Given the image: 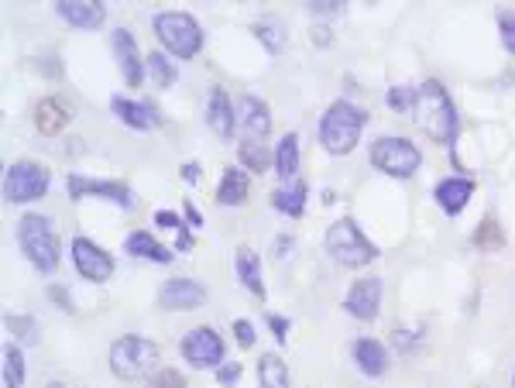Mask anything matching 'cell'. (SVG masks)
<instances>
[{"mask_svg": "<svg viewBox=\"0 0 515 388\" xmlns=\"http://www.w3.org/2000/svg\"><path fill=\"white\" fill-rule=\"evenodd\" d=\"M412 117H416L419 131L437 145H454L457 131H461V117L450 100L447 86L440 79H426L416 86V104H412Z\"/></svg>", "mask_w": 515, "mask_h": 388, "instance_id": "1", "label": "cell"}, {"mask_svg": "<svg viewBox=\"0 0 515 388\" xmlns=\"http://www.w3.org/2000/svg\"><path fill=\"white\" fill-rule=\"evenodd\" d=\"M364 128H368V110L351 100H334L320 121V141L330 155H351Z\"/></svg>", "mask_w": 515, "mask_h": 388, "instance_id": "2", "label": "cell"}, {"mask_svg": "<svg viewBox=\"0 0 515 388\" xmlns=\"http://www.w3.org/2000/svg\"><path fill=\"white\" fill-rule=\"evenodd\" d=\"M18 244L38 272L49 275L59 268L62 241H59V234H55L49 217H42V213H25V217L18 220Z\"/></svg>", "mask_w": 515, "mask_h": 388, "instance_id": "3", "label": "cell"}, {"mask_svg": "<svg viewBox=\"0 0 515 388\" xmlns=\"http://www.w3.org/2000/svg\"><path fill=\"white\" fill-rule=\"evenodd\" d=\"M155 35L162 42V49L172 59H196L203 49V28L193 14L186 11H158L155 14Z\"/></svg>", "mask_w": 515, "mask_h": 388, "instance_id": "4", "label": "cell"}, {"mask_svg": "<svg viewBox=\"0 0 515 388\" xmlns=\"http://www.w3.org/2000/svg\"><path fill=\"white\" fill-rule=\"evenodd\" d=\"M158 368V344L148 337L128 334L117 337L110 344V371L124 382H138V378H152Z\"/></svg>", "mask_w": 515, "mask_h": 388, "instance_id": "5", "label": "cell"}, {"mask_svg": "<svg viewBox=\"0 0 515 388\" xmlns=\"http://www.w3.org/2000/svg\"><path fill=\"white\" fill-rule=\"evenodd\" d=\"M327 251L330 258L340 261L344 268H364L378 258V248L364 237V231L351 217H340L327 231Z\"/></svg>", "mask_w": 515, "mask_h": 388, "instance_id": "6", "label": "cell"}, {"mask_svg": "<svg viewBox=\"0 0 515 388\" xmlns=\"http://www.w3.org/2000/svg\"><path fill=\"white\" fill-rule=\"evenodd\" d=\"M368 158L378 172H385V176H392V179H412L419 172V165H423L419 148L412 145L409 138H399V134L378 138L375 145H371Z\"/></svg>", "mask_w": 515, "mask_h": 388, "instance_id": "7", "label": "cell"}, {"mask_svg": "<svg viewBox=\"0 0 515 388\" xmlns=\"http://www.w3.org/2000/svg\"><path fill=\"white\" fill-rule=\"evenodd\" d=\"M49 169L42 162H31V158H21L7 169L4 176V196L7 203H35L49 193Z\"/></svg>", "mask_w": 515, "mask_h": 388, "instance_id": "8", "label": "cell"}, {"mask_svg": "<svg viewBox=\"0 0 515 388\" xmlns=\"http://www.w3.org/2000/svg\"><path fill=\"white\" fill-rule=\"evenodd\" d=\"M179 351H182V358L193 364V368H200V371H206V368L217 371L220 364L227 361V344H224V337H220L213 327L189 330V334L182 337Z\"/></svg>", "mask_w": 515, "mask_h": 388, "instance_id": "9", "label": "cell"}, {"mask_svg": "<svg viewBox=\"0 0 515 388\" xmlns=\"http://www.w3.org/2000/svg\"><path fill=\"white\" fill-rule=\"evenodd\" d=\"M73 261H76V272L83 275L86 282H110L114 279V268L117 261L110 251H103L97 241H90V237H76L73 241Z\"/></svg>", "mask_w": 515, "mask_h": 388, "instance_id": "10", "label": "cell"}, {"mask_svg": "<svg viewBox=\"0 0 515 388\" xmlns=\"http://www.w3.org/2000/svg\"><path fill=\"white\" fill-rule=\"evenodd\" d=\"M69 196L73 200H86V196H97V200H110L117 207L131 210L134 207V193L128 182H114V179H86V176H69Z\"/></svg>", "mask_w": 515, "mask_h": 388, "instance_id": "11", "label": "cell"}, {"mask_svg": "<svg viewBox=\"0 0 515 388\" xmlns=\"http://www.w3.org/2000/svg\"><path fill=\"white\" fill-rule=\"evenodd\" d=\"M344 310L361 323H371L382 310V279L378 275H368V279H358L351 285L344 299Z\"/></svg>", "mask_w": 515, "mask_h": 388, "instance_id": "12", "label": "cell"}, {"mask_svg": "<svg viewBox=\"0 0 515 388\" xmlns=\"http://www.w3.org/2000/svg\"><path fill=\"white\" fill-rule=\"evenodd\" d=\"M158 303H162L165 310L189 313L206 303V285L196 279H169L158 289Z\"/></svg>", "mask_w": 515, "mask_h": 388, "instance_id": "13", "label": "cell"}, {"mask_svg": "<svg viewBox=\"0 0 515 388\" xmlns=\"http://www.w3.org/2000/svg\"><path fill=\"white\" fill-rule=\"evenodd\" d=\"M110 45H114V59L117 66H121L124 73V83L131 86H141V79H145V66H141V49L138 42H134V35L128 28H114V35H110Z\"/></svg>", "mask_w": 515, "mask_h": 388, "instance_id": "14", "label": "cell"}, {"mask_svg": "<svg viewBox=\"0 0 515 388\" xmlns=\"http://www.w3.org/2000/svg\"><path fill=\"white\" fill-rule=\"evenodd\" d=\"M55 11H59V18L66 25H73L79 31H93L107 21V7L100 0H59Z\"/></svg>", "mask_w": 515, "mask_h": 388, "instance_id": "15", "label": "cell"}, {"mask_svg": "<svg viewBox=\"0 0 515 388\" xmlns=\"http://www.w3.org/2000/svg\"><path fill=\"white\" fill-rule=\"evenodd\" d=\"M206 121H210V131L217 138H234V128H237V104L224 93V86H213L210 90V100H206Z\"/></svg>", "mask_w": 515, "mask_h": 388, "instance_id": "16", "label": "cell"}, {"mask_svg": "<svg viewBox=\"0 0 515 388\" xmlns=\"http://www.w3.org/2000/svg\"><path fill=\"white\" fill-rule=\"evenodd\" d=\"M237 124L244 128L248 138H265L268 131H272V110L261 97H251V93H244V97H237Z\"/></svg>", "mask_w": 515, "mask_h": 388, "instance_id": "17", "label": "cell"}, {"mask_svg": "<svg viewBox=\"0 0 515 388\" xmlns=\"http://www.w3.org/2000/svg\"><path fill=\"white\" fill-rule=\"evenodd\" d=\"M110 110L121 117L128 128L134 131H152L162 124V114H158L155 104H145V100H131V97H114L110 100Z\"/></svg>", "mask_w": 515, "mask_h": 388, "instance_id": "18", "label": "cell"}, {"mask_svg": "<svg viewBox=\"0 0 515 388\" xmlns=\"http://www.w3.org/2000/svg\"><path fill=\"white\" fill-rule=\"evenodd\" d=\"M351 354H354V364H358L368 378H382L388 371V351H385L382 340H375V337L354 340Z\"/></svg>", "mask_w": 515, "mask_h": 388, "instance_id": "19", "label": "cell"}, {"mask_svg": "<svg viewBox=\"0 0 515 388\" xmlns=\"http://www.w3.org/2000/svg\"><path fill=\"white\" fill-rule=\"evenodd\" d=\"M471 196H474V182L464 176H450L437 186V203L447 217H457V213L471 203Z\"/></svg>", "mask_w": 515, "mask_h": 388, "instance_id": "20", "label": "cell"}, {"mask_svg": "<svg viewBox=\"0 0 515 388\" xmlns=\"http://www.w3.org/2000/svg\"><path fill=\"white\" fill-rule=\"evenodd\" d=\"M69 121H73V114H69V104H66V100H59V97L38 100V107H35V124H38V131H42V134H49V138H55L59 131H66Z\"/></svg>", "mask_w": 515, "mask_h": 388, "instance_id": "21", "label": "cell"}, {"mask_svg": "<svg viewBox=\"0 0 515 388\" xmlns=\"http://www.w3.org/2000/svg\"><path fill=\"white\" fill-rule=\"evenodd\" d=\"M124 251H128L131 258H145V261H155V265H169L172 258V248H165L162 241H155L148 231H131L124 237Z\"/></svg>", "mask_w": 515, "mask_h": 388, "instance_id": "22", "label": "cell"}, {"mask_svg": "<svg viewBox=\"0 0 515 388\" xmlns=\"http://www.w3.org/2000/svg\"><path fill=\"white\" fill-rule=\"evenodd\" d=\"M234 265H237V279H241L244 289H248L255 299H265V279H261V258H258V251L237 248Z\"/></svg>", "mask_w": 515, "mask_h": 388, "instance_id": "23", "label": "cell"}, {"mask_svg": "<svg viewBox=\"0 0 515 388\" xmlns=\"http://www.w3.org/2000/svg\"><path fill=\"white\" fill-rule=\"evenodd\" d=\"M251 179L244 169H224V176L217 182V203L220 207H241L248 200Z\"/></svg>", "mask_w": 515, "mask_h": 388, "instance_id": "24", "label": "cell"}, {"mask_svg": "<svg viewBox=\"0 0 515 388\" xmlns=\"http://www.w3.org/2000/svg\"><path fill=\"white\" fill-rule=\"evenodd\" d=\"M272 165H275V172H279V179H289V182H296L299 176V134H282L279 138V145H275V152H272Z\"/></svg>", "mask_w": 515, "mask_h": 388, "instance_id": "25", "label": "cell"}, {"mask_svg": "<svg viewBox=\"0 0 515 388\" xmlns=\"http://www.w3.org/2000/svg\"><path fill=\"white\" fill-rule=\"evenodd\" d=\"M306 196H309V186L303 179H296V182H289V186H279L272 193V207L285 213V217H303V210H306Z\"/></svg>", "mask_w": 515, "mask_h": 388, "instance_id": "26", "label": "cell"}, {"mask_svg": "<svg viewBox=\"0 0 515 388\" xmlns=\"http://www.w3.org/2000/svg\"><path fill=\"white\" fill-rule=\"evenodd\" d=\"M258 385L261 388H292V378H289V368L279 354H261L258 361Z\"/></svg>", "mask_w": 515, "mask_h": 388, "instance_id": "27", "label": "cell"}, {"mask_svg": "<svg viewBox=\"0 0 515 388\" xmlns=\"http://www.w3.org/2000/svg\"><path fill=\"white\" fill-rule=\"evenodd\" d=\"M4 388H25V354L18 344H4Z\"/></svg>", "mask_w": 515, "mask_h": 388, "instance_id": "28", "label": "cell"}, {"mask_svg": "<svg viewBox=\"0 0 515 388\" xmlns=\"http://www.w3.org/2000/svg\"><path fill=\"white\" fill-rule=\"evenodd\" d=\"M237 158H241V165L251 172H265L268 162H272V158H268L265 141H258V138H244L241 148H237Z\"/></svg>", "mask_w": 515, "mask_h": 388, "instance_id": "29", "label": "cell"}, {"mask_svg": "<svg viewBox=\"0 0 515 388\" xmlns=\"http://www.w3.org/2000/svg\"><path fill=\"white\" fill-rule=\"evenodd\" d=\"M148 69H152V79H155L158 86H162V90H169V86L179 79L176 62H172L165 52H148Z\"/></svg>", "mask_w": 515, "mask_h": 388, "instance_id": "30", "label": "cell"}, {"mask_svg": "<svg viewBox=\"0 0 515 388\" xmlns=\"http://www.w3.org/2000/svg\"><path fill=\"white\" fill-rule=\"evenodd\" d=\"M155 224L162 227V231H176V234H179L176 251H189V248H193V237H189V224H182V220H179L172 210H158V213H155Z\"/></svg>", "mask_w": 515, "mask_h": 388, "instance_id": "31", "label": "cell"}, {"mask_svg": "<svg viewBox=\"0 0 515 388\" xmlns=\"http://www.w3.org/2000/svg\"><path fill=\"white\" fill-rule=\"evenodd\" d=\"M474 244H478V248H485V251H498V248L505 244L502 227H498L491 217H485V220H481L478 231H474Z\"/></svg>", "mask_w": 515, "mask_h": 388, "instance_id": "32", "label": "cell"}, {"mask_svg": "<svg viewBox=\"0 0 515 388\" xmlns=\"http://www.w3.org/2000/svg\"><path fill=\"white\" fill-rule=\"evenodd\" d=\"M7 330H11V334L18 337L21 344H38V323L31 320V316L11 313V316H7Z\"/></svg>", "mask_w": 515, "mask_h": 388, "instance_id": "33", "label": "cell"}, {"mask_svg": "<svg viewBox=\"0 0 515 388\" xmlns=\"http://www.w3.org/2000/svg\"><path fill=\"white\" fill-rule=\"evenodd\" d=\"M148 388H186V375L179 368H158L148 378Z\"/></svg>", "mask_w": 515, "mask_h": 388, "instance_id": "34", "label": "cell"}, {"mask_svg": "<svg viewBox=\"0 0 515 388\" xmlns=\"http://www.w3.org/2000/svg\"><path fill=\"white\" fill-rule=\"evenodd\" d=\"M385 104L399 110V114H406V110H412V104H416V90H412V86H395V90H388Z\"/></svg>", "mask_w": 515, "mask_h": 388, "instance_id": "35", "label": "cell"}, {"mask_svg": "<svg viewBox=\"0 0 515 388\" xmlns=\"http://www.w3.org/2000/svg\"><path fill=\"white\" fill-rule=\"evenodd\" d=\"M498 35H502L505 49L515 52V11H502V14H498Z\"/></svg>", "mask_w": 515, "mask_h": 388, "instance_id": "36", "label": "cell"}, {"mask_svg": "<svg viewBox=\"0 0 515 388\" xmlns=\"http://www.w3.org/2000/svg\"><path fill=\"white\" fill-rule=\"evenodd\" d=\"M251 31H255V35L261 38V42H265V49H268V52H279L282 45H285V35H282V31H275V28H268V25H255Z\"/></svg>", "mask_w": 515, "mask_h": 388, "instance_id": "37", "label": "cell"}, {"mask_svg": "<svg viewBox=\"0 0 515 388\" xmlns=\"http://www.w3.org/2000/svg\"><path fill=\"white\" fill-rule=\"evenodd\" d=\"M217 382L224 385V388H234L237 382H241V364H237V361H224L217 368Z\"/></svg>", "mask_w": 515, "mask_h": 388, "instance_id": "38", "label": "cell"}, {"mask_svg": "<svg viewBox=\"0 0 515 388\" xmlns=\"http://www.w3.org/2000/svg\"><path fill=\"white\" fill-rule=\"evenodd\" d=\"M234 334H237V344L241 347H255V340H258L255 323L251 320H234Z\"/></svg>", "mask_w": 515, "mask_h": 388, "instance_id": "39", "label": "cell"}, {"mask_svg": "<svg viewBox=\"0 0 515 388\" xmlns=\"http://www.w3.org/2000/svg\"><path fill=\"white\" fill-rule=\"evenodd\" d=\"M49 299H52V303H59L66 313H76V306H73V299H69L66 285H49Z\"/></svg>", "mask_w": 515, "mask_h": 388, "instance_id": "40", "label": "cell"}, {"mask_svg": "<svg viewBox=\"0 0 515 388\" xmlns=\"http://www.w3.org/2000/svg\"><path fill=\"white\" fill-rule=\"evenodd\" d=\"M292 248H296V241H292V234H282L272 241V251H275V261H285L292 258Z\"/></svg>", "mask_w": 515, "mask_h": 388, "instance_id": "41", "label": "cell"}, {"mask_svg": "<svg viewBox=\"0 0 515 388\" xmlns=\"http://www.w3.org/2000/svg\"><path fill=\"white\" fill-rule=\"evenodd\" d=\"M182 213H186V224L189 227H193V231H200V227H203V213L200 210H196V203H182Z\"/></svg>", "mask_w": 515, "mask_h": 388, "instance_id": "42", "label": "cell"}, {"mask_svg": "<svg viewBox=\"0 0 515 388\" xmlns=\"http://www.w3.org/2000/svg\"><path fill=\"white\" fill-rule=\"evenodd\" d=\"M268 327H272V334H275V340H279V344H282V340H285V334H289V320H285V316H268Z\"/></svg>", "mask_w": 515, "mask_h": 388, "instance_id": "43", "label": "cell"}, {"mask_svg": "<svg viewBox=\"0 0 515 388\" xmlns=\"http://www.w3.org/2000/svg\"><path fill=\"white\" fill-rule=\"evenodd\" d=\"M182 179H186V182H200L203 179L200 162H186V165H182Z\"/></svg>", "mask_w": 515, "mask_h": 388, "instance_id": "44", "label": "cell"}, {"mask_svg": "<svg viewBox=\"0 0 515 388\" xmlns=\"http://www.w3.org/2000/svg\"><path fill=\"white\" fill-rule=\"evenodd\" d=\"M309 11H313V14H337L340 4H330V0H313V4H309Z\"/></svg>", "mask_w": 515, "mask_h": 388, "instance_id": "45", "label": "cell"}, {"mask_svg": "<svg viewBox=\"0 0 515 388\" xmlns=\"http://www.w3.org/2000/svg\"><path fill=\"white\" fill-rule=\"evenodd\" d=\"M49 388H66V385H62V382H52Z\"/></svg>", "mask_w": 515, "mask_h": 388, "instance_id": "46", "label": "cell"}, {"mask_svg": "<svg viewBox=\"0 0 515 388\" xmlns=\"http://www.w3.org/2000/svg\"><path fill=\"white\" fill-rule=\"evenodd\" d=\"M512 385H515V375H512Z\"/></svg>", "mask_w": 515, "mask_h": 388, "instance_id": "47", "label": "cell"}]
</instances>
